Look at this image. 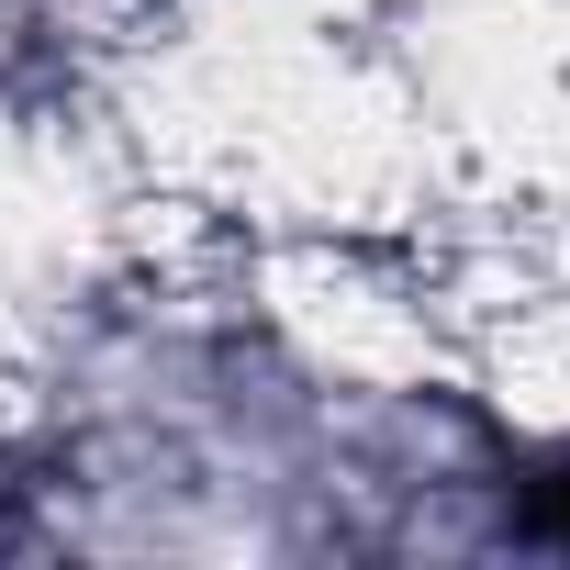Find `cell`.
Returning a JSON list of instances; mask_svg holds the SVG:
<instances>
[{"instance_id": "6da1fadb", "label": "cell", "mask_w": 570, "mask_h": 570, "mask_svg": "<svg viewBox=\"0 0 570 570\" xmlns=\"http://www.w3.org/2000/svg\"><path fill=\"white\" fill-rule=\"evenodd\" d=\"M548 514H559V525H570V470H559V481H548Z\"/></svg>"}]
</instances>
